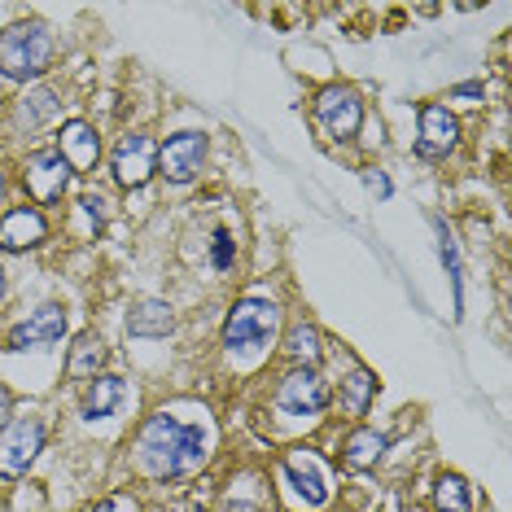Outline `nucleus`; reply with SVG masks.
I'll use <instances>...</instances> for the list:
<instances>
[{
	"instance_id": "nucleus-15",
	"label": "nucleus",
	"mask_w": 512,
	"mask_h": 512,
	"mask_svg": "<svg viewBox=\"0 0 512 512\" xmlns=\"http://www.w3.org/2000/svg\"><path fill=\"white\" fill-rule=\"evenodd\" d=\"M127 399V386H123V377H92L88 381V390H84V416L88 421H101V416H114L123 407Z\"/></svg>"
},
{
	"instance_id": "nucleus-18",
	"label": "nucleus",
	"mask_w": 512,
	"mask_h": 512,
	"mask_svg": "<svg viewBox=\"0 0 512 512\" xmlns=\"http://www.w3.org/2000/svg\"><path fill=\"white\" fill-rule=\"evenodd\" d=\"M101 364H106V342L97 333H79L71 346V359H66V372L71 377H97Z\"/></svg>"
},
{
	"instance_id": "nucleus-8",
	"label": "nucleus",
	"mask_w": 512,
	"mask_h": 512,
	"mask_svg": "<svg viewBox=\"0 0 512 512\" xmlns=\"http://www.w3.org/2000/svg\"><path fill=\"white\" fill-rule=\"evenodd\" d=\"M281 473H285V482L294 486V495H298L307 508H320L324 499H329V477H324V464L311 456L307 447H294V451H289V456L281 460Z\"/></svg>"
},
{
	"instance_id": "nucleus-10",
	"label": "nucleus",
	"mask_w": 512,
	"mask_h": 512,
	"mask_svg": "<svg viewBox=\"0 0 512 512\" xmlns=\"http://www.w3.org/2000/svg\"><path fill=\"white\" fill-rule=\"evenodd\" d=\"M154 167H158V149L141 132L123 136L119 149H114V180H119L123 189H141V184L154 176Z\"/></svg>"
},
{
	"instance_id": "nucleus-20",
	"label": "nucleus",
	"mask_w": 512,
	"mask_h": 512,
	"mask_svg": "<svg viewBox=\"0 0 512 512\" xmlns=\"http://www.w3.org/2000/svg\"><path fill=\"white\" fill-rule=\"evenodd\" d=\"M434 504H438V512H473V499H469V486H464V477L442 473L438 486H434Z\"/></svg>"
},
{
	"instance_id": "nucleus-30",
	"label": "nucleus",
	"mask_w": 512,
	"mask_h": 512,
	"mask_svg": "<svg viewBox=\"0 0 512 512\" xmlns=\"http://www.w3.org/2000/svg\"><path fill=\"white\" fill-rule=\"evenodd\" d=\"M0 302H5V267H0Z\"/></svg>"
},
{
	"instance_id": "nucleus-19",
	"label": "nucleus",
	"mask_w": 512,
	"mask_h": 512,
	"mask_svg": "<svg viewBox=\"0 0 512 512\" xmlns=\"http://www.w3.org/2000/svg\"><path fill=\"white\" fill-rule=\"evenodd\" d=\"M372 394H377V377H372L368 368H351V377L342 381V403L351 407L355 416H364L368 403H372Z\"/></svg>"
},
{
	"instance_id": "nucleus-16",
	"label": "nucleus",
	"mask_w": 512,
	"mask_h": 512,
	"mask_svg": "<svg viewBox=\"0 0 512 512\" xmlns=\"http://www.w3.org/2000/svg\"><path fill=\"white\" fill-rule=\"evenodd\" d=\"M171 329H176V316H171V307L158 298H145L141 307L127 316V333L132 337H167Z\"/></svg>"
},
{
	"instance_id": "nucleus-23",
	"label": "nucleus",
	"mask_w": 512,
	"mask_h": 512,
	"mask_svg": "<svg viewBox=\"0 0 512 512\" xmlns=\"http://www.w3.org/2000/svg\"><path fill=\"white\" fill-rule=\"evenodd\" d=\"M438 254H442V267L451 276V289H456V316H460V294H464V272H460V250H456V237L447 232V224H438Z\"/></svg>"
},
{
	"instance_id": "nucleus-2",
	"label": "nucleus",
	"mask_w": 512,
	"mask_h": 512,
	"mask_svg": "<svg viewBox=\"0 0 512 512\" xmlns=\"http://www.w3.org/2000/svg\"><path fill=\"white\" fill-rule=\"evenodd\" d=\"M53 62V36L44 22H14L0 31V75L5 79H40Z\"/></svg>"
},
{
	"instance_id": "nucleus-24",
	"label": "nucleus",
	"mask_w": 512,
	"mask_h": 512,
	"mask_svg": "<svg viewBox=\"0 0 512 512\" xmlns=\"http://www.w3.org/2000/svg\"><path fill=\"white\" fill-rule=\"evenodd\" d=\"M106 197H101V193H84V197H79V211H84L88 215V224H92V232H101V228H106Z\"/></svg>"
},
{
	"instance_id": "nucleus-22",
	"label": "nucleus",
	"mask_w": 512,
	"mask_h": 512,
	"mask_svg": "<svg viewBox=\"0 0 512 512\" xmlns=\"http://www.w3.org/2000/svg\"><path fill=\"white\" fill-rule=\"evenodd\" d=\"M53 110H57V92L53 88L27 92V97H22V106H18V127H40Z\"/></svg>"
},
{
	"instance_id": "nucleus-25",
	"label": "nucleus",
	"mask_w": 512,
	"mask_h": 512,
	"mask_svg": "<svg viewBox=\"0 0 512 512\" xmlns=\"http://www.w3.org/2000/svg\"><path fill=\"white\" fill-rule=\"evenodd\" d=\"M232 259H237V241L228 237L224 228L215 232V241H211V263L219 267V272H224V267H232Z\"/></svg>"
},
{
	"instance_id": "nucleus-9",
	"label": "nucleus",
	"mask_w": 512,
	"mask_h": 512,
	"mask_svg": "<svg viewBox=\"0 0 512 512\" xmlns=\"http://www.w3.org/2000/svg\"><path fill=\"white\" fill-rule=\"evenodd\" d=\"M202 158H206V136L202 132H180L158 149V167L171 184H189L197 171H202Z\"/></svg>"
},
{
	"instance_id": "nucleus-14",
	"label": "nucleus",
	"mask_w": 512,
	"mask_h": 512,
	"mask_svg": "<svg viewBox=\"0 0 512 512\" xmlns=\"http://www.w3.org/2000/svg\"><path fill=\"white\" fill-rule=\"evenodd\" d=\"M44 232H49V224H44L40 211L14 206V211L0 219V250H31L44 241Z\"/></svg>"
},
{
	"instance_id": "nucleus-12",
	"label": "nucleus",
	"mask_w": 512,
	"mask_h": 512,
	"mask_svg": "<svg viewBox=\"0 0 512 512\" xmlns=\"http://www.w3.org/2000/svg\"><path fill=\"white\" fill-rule=\"evenodd\" d=\"M456 141H460V123L447 114V106H421V141H416V154L442 158L456 149Z\"/></svg>"
},
{
	"instance_id": "nucleus-31",
	"label": "nucleus",
	"mask_w": 512,
	"mask_h": 512,
	"mask_svg": "<svg viewBox=\"0 0 512 512\" xmlns=\"http://www.w3.org/2000/svg\"><path fill=\"white\" fill-rule=\"evenodd\" d=\"M0 202H5V176H0Z\"/></svg>"
},
{
	"instance_id": "nucleus-7",
	"label": "nucleus",
	"mask_w": 512,
	"mask_h": 512,
	"mask_svg": "<svg viewBox=\"0 0 512 512\" xmlns=\"http://www.w3.org/2000/svg\"><path fill=\"white\" fill-rule=\"evenodd\" d=\"M66 333V307L62 302H44L40 311H31L27 320L9 333V351H44V346H57Z\"/></svg>"
},
{
	"instance_id": "nucleus-1",
	"label": "nucleus",
	"mask_w": 512,
	"mask_h": 512,
	"mask_svg": "<svg viewBox=\"0 0 512 512\" xmlns=\"http://www.w3.org/2000/svg\"><path fill=\"white\" fill-rule=\"evenodd\" d=\"M141 464L154 477H184L202 469L206 460V434L202 425H180L176 416H149L141 438H136Z\"/></svg>"
},
{
	"instance_id": "nucleus-17",
	"label": "nucleus",
	"mask_w": 512,
	"mask_h": 512,
	"mask_svg": "<svg viewBox=\"0 0 512 512\" xmlns=\"http://www.w3.org/2000/svg\"><path fill=\"white\" fill-rule=\"evenodd\" d=\"M386 447H390L386 434H377V429H355V434L346 438V447H342V460L351 464V469H372Z\"/></svg>"
},
{
	"instance_id": "nucleus-21",
	"label": "nucleus",
	"mask_w": 512,
	"mask_h": 512,
	"mask_svg": "<svg viewBox=\"0 0 512 512\" xmlns=\"http://www.w3.org/2000/svg\"><path fill=\"white\" fill-rule=\"evenodd\" d=\"M285 355L298 359L302 368H311V364L320 359V333L311 329V324H294V329H289V337H285Z\"/></svg>"
},
{
	"instance_id": "nucleus-26",
	"label": "nucleus",
	"mask_w": 512,
	"mask_h": 512,
	"mask_svg": "<svg viewBox=\"0 0 512 512\" xmlns=\"http://www.w3.org/2000/svg\"><path fill=\"white\" fill-rule=\"evenodd\" d=\"M92 512H141V504H136L132 495H110V499H101Z\"/></svg>"
},
{
	"instance_id": "nucleus-13",
	"label": "nucleus",
	"mask_w": 512,
	"mask_h": 512,
	"mask_svg": "<svg viewBox=\"0 0 512 512\" xmlns=\"http://www.w3.org/2000/svg\"><path fill=\"white\" fill-rule=\"evenodd\" d=\"M57 154L66 158V167H71V171H92V167H97V158H101L97 127L84 123V119L66 123L62 127V141H57Z\"/></svg>"
},
{
	"instance_id": "nucleus-6",
	"label": "nucleus",
	"mask_w": 512,
	"mask_h": 512,
	"mask_svg": "<svg viewBox=\"0 0 512 512\" xmlns=\"http://www.w3.org/2000/svg\"><path fill=\"white\" fill-rule=\"evenodd\" d=\"M316 119L333 141H351L359 132V123H364V106H359V97L351 88H324L316 97Z\"/></svg>"
},
{
	"instance_id": "nucleus-3",
	"label": "nucleus",
	"mask_w": 512,
	"mask_h": 512,
	"mask_svg": "<svg viewBox=\"0 0 512 512\" xmlns=\"http://www.w3.org/2000/svg\"><path fill=\"white\" fill-rule=\"evenodd\" d=\"M276 324H281L276 302L263 298V294H250V298H241L237 307L228 311L224 346H232V351H254V346H267V342H272V333H276Z\"/></svg>"
},
{
	"instance_id": "nucleus-5",
	"label": "nucleus",
	"mask_w": 512,
	"mask_h": 512,
	"mask_svg": "<svg viewBox=\"0 0 512 512\" xmlns=\"http://www.w3.org/2000/svg\"><path fill=\"white\" fill-rule=\"evenodd\" d=\"M276 407L285 416H316L329 407V386H324V377L316 368H294L276 386Z\"/></svg>"
},
{
	"instance_id": "nucleus-11",
	"label": "nucleus",
	"mask_w": 512,
	"mask_h": 512,
	"mask_svg": "<svg viewBox=\"0 0 512 512\" xmlns=\"http://www.w3.org/2000/svg\"><path fill=\"white\" fill-rule=\"evenodd\" d=\"M71 176L75 171L66 167V158L57 149H36L27 158V189L36 202H57L66 193V184H71Z\"/></svg>"
},
{
	"instance_id": "nucleus-29",
	"label": "nucleus",
	"mask_w": 512,
	"mask_h": 512,
	"mask_svg": "<svg viewBox=\"0 0 512 512\" xmlns=\"http://www.w3.org/2000/svg\"><path fill=\"white\" fill-rule=\"evenodd\" d=\"M456 97H482V84H460Z\"/></svg>"
},
{
	"instance_id": "nucleus-4",
	"label": "nucleus",
	"mask_w": 512,
	"mask_h": 512,
	"mask_svg": "<svg viewBox=\"0 0 512 512\" xmlns=\"http://www.w3.org/2000/svg\"><path fill=\"white\" fill-rule=\"evenodd\" d=\"M44 447V425L36 416H18L0 429V477H22Z\"/></svg>"
},
{
	"instance_id": "nucleus-27",
	"label": "nucleus",
	"mask_w": 512,
	"mask_h": 512,
	"mask_svg": "<svg viewBox=\"0 0 512 512\" xmlns=\"http://www.w3.org/2000/svg\"><path fill=\"white\" fill-rule=\"evenodd\" d=\"M364 184H368V189L377 193V197H390V180L381 176V171H364Z\"/></svg>"
},
{
	"instance_id": "nucleus-28",
	"label": "nucleus",
	"mask_w": 512,
	"mask_h": 512,
	"mask_svg": "<svg viewBox=\"0 0 512 512\" xmlns=\"http://www.w3.org/2000/svg\"><path fill=\"white\" fill-rule=\"evenodd\" d=\"M9 412H14V394H9L5 386H0V429L9 425Z\"/></svg>"
}]
</instances>
